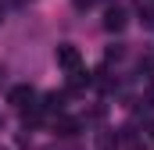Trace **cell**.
I'll list each match as a JSON object with an SVG mask.
<instances>
[{"instance_id":"6da1fadb","label":"cell","mask_w":154,"mask_h":150,"mask_svg":"<svg viewBox=\"0 0 154 150\" xmlns=\"http://www.w3.org/2000/svg\"><path fill=\"white\" fill-rule=\"evenodd\" d=\"M7 100H11L18 111H29V107L36 104V89H32V86H14V89L7 93Z\"/></svg>"},{"instance_id":"7a4b0ae2","label":"cell","mask_w":154,"mask_h":150,"mask_svg":"<svg viewBox=\"0 0 154 150\" xmlns=\"http://www.w3.org/2000/svg\"><path fill=\"white\" fill-rule=\"evenodd\" d=\"M57 64H61L65 72H79V50L72 43H61V46H57Z\"/></svg>"},{"instance_id":"3957f363","label":"cell","mask_w":154,"mask_h":150,"mask_svg":"<svg viewBox=\"0 0 154 150\" xmlns=\"http://www.w3.org/2000/svg\"><path fill=\"white\" fill-rule=\"evenodd\" d=\"M39 107H43V114H57L61 118V111H65V93H47Z\"/></svg>"},{"instance_id":"277c9868","label":"cell","mask_w":154,"mask_h":150,"mask_svg":"<svg viewBox=\"0 0 154 150\" xmlns=\"http://www.w3.org/2000/svg\"><path fill=\"white\" fill-rule=\"evenodd\" d=\"M90 82H93V75L82 72V68H79V72H68V93H82Z\"/></svg>"},{"instance_id":"5b68a950","label":"cell","mask_w":154,"mask_h":150,"mask_svg":"<svg viewBox=\"0 0 154 150\" xmlns=\"http://www.w3.org/2000/svg\"><path fill=\"white\" fill-rule=\"evenodd\" d=\"M54 132H57V136H65V140H72V136L79 132V122L61 114V118H54Z\"/></svg>"},{"instance_id":"8992f818","label":"cell","mask_w":154,"mask_h":150,"mask_svg":"<svg viewBox=\"0 0 154 150\" xmlns=\"http://www.w3.org/2000/svg\"><path fill=\"white\" fill-rule=\"evenodd\" d=\"M104 29H108V32H122V29H125V11L111 7V11L104 14Z\"/></svg>"},{"instance_id":"52a82bcc","label":"cell","mask_w":154,"mask_h":150,"mask_svg":"<svg viewBox=\"0 0 154 150\" xmlns=\"http://www.w3.org/2000/svg\"><path fill=\"white\" fill-rule=\"evenodd\" d=\"M0 82H4V68H0Z\"/></svg>"},{"instance_id":"ba28073f","label":"cell","mask_w":154,"mask_h":150,"mask_svg":"<svg viewBox=\"0 0 154 150\" xmlns=\"http://www.w3.org/2000/svg\"><path fill=\"white\" fill-rule=\"evenodd\" d=\"M151 140H154V125H151Z\"/></svg>"}]
</instances>
